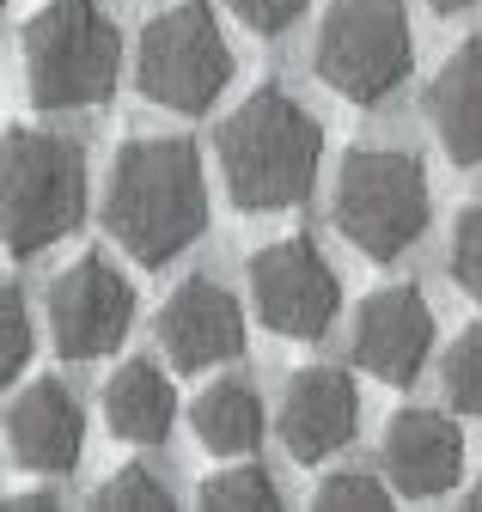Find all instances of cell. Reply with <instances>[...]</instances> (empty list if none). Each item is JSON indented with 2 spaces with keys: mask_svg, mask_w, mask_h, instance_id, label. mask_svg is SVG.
Segmentation results:
<instances>
[{
  "mask_svg": "<svg viewBox=\"0 0 482 512\" xmlns=\"http://www.w3.org/2000/svg\"><path fill=\"white\" fill-rule=\"evenodd\" d=\"M385 470L409 500H440L464 476V433L434 409H403L385 427Z\"/></svg>",
  "mask_w": 482,
  "mask_h": 512,
  "instance_id": "obj_14",
  "label": "cell"
},
{
  "mask_svg": "<svg viewBox=\"0 0 482 512\" xmlns=\"http://www.w3.org/2000/svg\"><path fill=\"white\" fill-rule=\"evenodd\" d=\"M312 68L348 104L391 98L415 68V37L403 19V0H336L318 25Z\"/></svg>",
  "mask_w": 482,
  "mask_h": 512,
  "instance_id": "obj_6",
  "label": "cell"
},
{
  "mask_svg": "<svg viewBox=\"0 0 482 512\" xmlns=\"http://www.w3.org/2000/svg\"><path fill=\"white\" fill-rule=\"evenodd\" d=\"M0 220L13 256L62 244L86 220V153L55 128H13L0 159Z\"/></svg>",
  "mask_w": 482,
  "mask_h": 512,
  "instance_id": "obj_4",
  "label": "cell"
},
{
  "mask_svg": "<svg viewBox=\"0 0 482 512\" xmlns=\"http://www.w3.org/2000/svg\"><path fill=\"white\" fill-rule=\"evenodd\" d=\"M312 506H324V512H336V506L373 512V506H391V488H385L379 476H367V470H336V476H324V482H318Z\"/></svg>",
  "mask_w": 482,
  "mask_h": 512,
  "instance_id": "obj_21",
  "label": "cell"
},
{
  "mask_svg": "<svg viewBox=\"0 0 482 512\" xmlns=\"http://www.w3.org/2000/svg\"><path fill=\"white\" fill-rule=\"evenodd\" d=\"M251 305L275 336L318 342L342 311V281L312 238H275L251 256Z\"/></svg>",
  "mask_w": 482,
  "mask_h": 512,
  "instance_id": "obj_8",
  "label": "cell"
},
{
  "mask_svg": "<svg viewBox=\"0 0 482 512\" xmlns=\"http://www.w3.org/2000/svg\"><path fill=\"white\" fill-rule=\"evenodd\" d=\"M354 360L367 366L373 378L385 384H415L421 366L434 354V311H428V293L415 281H391V287H373L354 311Z\"/></svg>",
  "mask_w": 482,
  "mask_h": 512,
  "instance_id": "obj_10",
  "label": "cell"
},
{
  "mask_svg": "<svg viewBox=\"0 0 482 512\" xmlns=\"http://www.w3.org/2000/svg\"><path fill=\"white\" fill-rule=\"evenodd\" d=\"M440 13H464V7H482V0H434Z\"/></svg>",
  "mask_w": 482,
  "mask_h": 512,
  "instance_id": "obj_25",
  "label": "cell"
},
{
  "mask_svg": "<svg viewBox=\"0 0 482 512\" xmlns=\"http://www.w3.org/2000/svg\"><path fill=\"white\" fill-rule=\"evenodd\" d=\"M171 421H177V391H171V378L153 360H129V366L110 372V384H104V427L123 445H165Z\"/></svg>",
  "mask_w": 482,
  "mask_h": 512,
  "instance_id": "obj_16",
  "label": "cell"
},
{
  "mask_svg": "<svg viewBox=\"0 0 482 512\" xmlns=\"http://www.w3.org/2000/svg\"><path fill=\"white\" fill-rule=\"evenodd\" d=\"M92 506H110V512H129V506H147V512H171V488L147 470V464H129V470H116L98 494H92Z\"/></svg>",
  "mask_w": 482,
  "mask_h": 512,
  "instance_id": "obj_20",
  "label": "cell"
},
{
  "mask_svg": "<svg viewBox=\"0 0 482 512\" xmlns=\"http://www.w3.org/2000/svg\"><path fill=\"white\" fill-rule=\"evenodd\" d=\"M360 427V391L342 366H306L287 378L281 397V445L293 452V464H318L354 439Z\"/></svg>",
  "mask_w": 482,
  "mask_h": 512,
  "instance_id": "obj_12",
  "label": "cell"
},
{
  "mask_svg": "<svg viewBox=\"0 0 482 512\" xmlns=\"http://www.w3.org/2000/svg\"><path fill=\"white\" fill-rule=\"evenodd\" d=\"M49 324H55L62 360H104L123 348L129 324H135V287L104 256H80L49 287Z\"/></svg>",
  "mask_w": 482,
  "mask_h": 512,
  "instance_id": "obj_9",
  "label": "cell"
},
{
  "mask_svg": "<svg viewBox=\"0 0 482 512\" xmlns=\"http://www.w3.org/2000/svg\"><path fill=\"white\" fill-rule=\"evenodd\" d=\"M104 226L135 263L159 269L208 232V183L190 141H129L104 183Z\"/></svg>",
  "mask_w": 482,
  "mask_h": 512,
  "instance_id": "obj_1",
  "label": "cell"
},
{
  "mask_svg": "<svg viewBox=\"0 0 482 512\" xmlns=\"http://www.w3.org/2000/svg\"><path fill=\"white\" fill-rule=\"evenodd\" d=\"M440 378H446V403L482 421V324H470V330L452 336Z\"/></svg>",
  "mask_w": 482,
  "mask_h": 512,
  "instance_id": "obj_19",
  "label": "cell"
},
{
  "mask_svg": "<svg viewBox=\"0 0 482 512\" xmlns=\"http://www.w3.org/2000/svg\"><path fill=\"white\" fill-rule=\"evenodd\" d=\"M25 86L37 110L104 104L123 74V37L98 0H43L25 19Z\"/></svg>",
  "mask_w": 482,
  "mask_h": 512,
  "instance_id": "obj_3",
  "label": "cell"
},
{
  "mask_svg": "<svg viewBox=\"0 0 482 512\" xmlns=\"http://www.w3.org/2000/svg\"><path fill=\"white\" fill-rule=\"evenodd\" d=\"M202 506H214V512H275L281 488L257 464H232V470H214L202 482Z\"/></svg>",
  "mask_w": 482,
  "mask_h": 512,
  "instance_id": "obj_18",
  "label": "cell"
},
{
  "mask_svg": "<svg viewBox=\"0 0 482 512\" xmlns=\"http://www.w3.org/2000/svg\"><path fill=\"white\" fill-rule=\"evenodd\" d=\"M336 226L373 263L403 256L428 232V171H421V159L403 147H354L336 177Z\"/></svg>",
  "mask_w": 482,
  "mask_h": 512,
  "instance_id": "obj_5",
  "label": "cell"
},
{
  "mask_svg": "<svg viewBox=\"0 0 482 512\" xmlns=\"http://www.w3.org/2000/svg\"><path fill=\"white\" fill-rule=\"evenodd\" d=\"M159 348L177 372H208V366H226L245 354V311L238 299L208 281V275H190L177 281L159 305Z\"/></svg>",
  "mask_w": 482,
  "mask_h": 512,
  "instance_id": "obj_11",
  "label": "cell"
},
{
  "mask_svg": "<svg viewBox=\"0 0 482 512\" xmlns=\"http://www.w3.org/2000/svg\"><path fill=\"white\" fill-rule=\"evenodd\" d=\"M470 506H482V476H476V488H470Z\"/></svg>",
  "mask_w": 482,
  "mask_h": 512,
  "instance_id": "obj_26",
  "label": "cell"
},
{
  "mask_svg": "<svg viewBox=\"0 0 482 512\" xmlns=\"http://www.w3.org/2000/svg\"><path fill=\"white\" fill-rule=\"evenodd\" d=\"M428 128L452 165H482V37L458 43L428 80Z\"/></svg>",
  "mask_w": 482,
  "mask_h": 512,
  "instance_id": "obj_15",
  "label": "cell"
},
{
  "mask_svg": "<svg viewBox=\"0 0 482 512\" xmlns=\"http://www.w3.org/2000/svg\"><path fill=\"white\" fill-rule=\"evenodd\" d=\"M232 13L245 19L257 37H275V31H287L299 13H306V0H232Z\"/></svg>",
  "mask_w": 482,
  "mask_h": 512,
  "instance_id": "obj_24",
  "label": "cell"
},
{
  "mask_svg": "<svg viewBox=\"0 0 482 512\" xmlns=\"http://www.w3.org/2000/svg\"><path fill=\"white\" fill-rule=\"evenodd\" d=\"M135 80L159 110H177V116H196L226 92L232 49L208 0H177L141 31Z\"/></svg>",
  "mask_w": 482,
  "mask_h": 512,
  "instance_id": "obj_7",
  "label": "cell"
},
{
  "mask_svg": "<svg viewBox=\"0 0 482 512\" xmlns=\"http://www.w3.org/2000/svg\"><path fill=\"white\" fill-rule=\"evenodd\" d=\"M452 281L482 305V202H470L452 226Z\"/></svg>",
  "mask_w": 482,
  "mask_h": 512,
  "instance_id": "obj_22",
  "label": "cell"
},
{
  "mask_svg": "<svg viewBox=\"0 0 482 512\" xmlns=\"http://www.w3.org/2000/svg\"><path fill=\"white\" fill-rule=\"evenodd\" d=\"M196 421V439L208 445V452L220 458H238V452H257V439H263V397H257V384L251 378H214L208 391L196 397L190 409Z\"/></svg>",
  "mask_w": 482,
  "mask_h": 512,
  "instance_id": "obj_17",
  "label": "cell"
},
{
  "mask_svg": "<svg viewBox=\"0 0 482 512\" xmlns=\"http://www.w3.org/2000/svg\"><path fill=\"white\" fill-rule=\"evenodd\" d=\"M7 445L13 464L31 476H68L86 452V415L62 378H37L7 409Z\"/></svg>",
  "mask_w": 482,
  "mask_h": 512,
  "instance_id": "obj_13",
  "label": "cell"
},
{
  "mask_svg": "<svg viewBox=\"0 0 482 512\" xmlns=\"http://www.w3.org/2000/svg\"><path fill=\"white\" fill-rule=\"evenodd\" d=\"M0 324H7V348H0V378H19L31 366V305L19 287H7V299H0Z\"/></svg>",
  "mask_w": 482,
  "mask_h": 512,
  "instance_id": "obj_23",
  "label": "cell"
},
{
  "mask_svg": "<svg viewBox=\"0 0 482 512\" xmlns=\"http://www.w3.org/2000/svg\"><path fill=\"white\" fill-rule=\"evenodd\" d=\"M214 153H220L226 196L245 214H275L312 196L324 165V128L293 92L263 86L220 122Z\"/></svg>",
  "mask_w": 482,
  "mask_h": 512,
  "instance_id": "obj_2",
  "label": "cell"
}]
</instances>
